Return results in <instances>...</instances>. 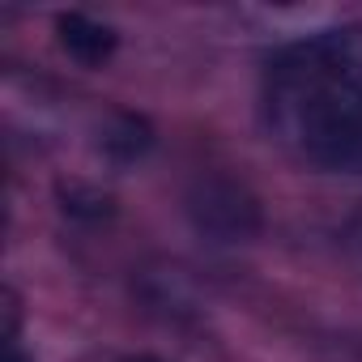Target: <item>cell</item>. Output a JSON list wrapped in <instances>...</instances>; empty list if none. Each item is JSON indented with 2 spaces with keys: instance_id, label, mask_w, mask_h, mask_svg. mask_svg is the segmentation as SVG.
Masks as SVG:
<instances>
[{
  "instance_id": "5",
  "label": "cell",
  "mask_w": 362,
  "mask_h": 362,
  "mask_svg": "<svg viewBox=\"0 0 362 362\" xmlns=\"http://www.w3.org/2000/svg\"><path fill=\"white\" fill-rule=\"evenodd\" d=\"M5 362H26V358L18 354V345H5Z\"/></svg>"
},
{
  "instance_id": "1",
  "label": "cell",
  "mask_w": 362,
  "mask_h": 362,
  "mask_svg": "<svg viewBox=\"0 0 362 362\" xmlns=\"http://www.w3.org/2000/svg\"><path fill=\"white\" fill-rule=\"evenodd\" d=\"M277 145L324 175H362V26L286 43L260 86Z\"/></svg>"
},
{
  "instance_id": "4",
  "label": "cell",
  "mask_w": 362,
  "mask_h": 362,
  "mask_svg": "<svg viewBox=\"0 0 362 362\" xmlns=\"http://www.w3.org/2000/svg\"><path fill=\"white\" fill-rule=\"evenodd\" d=\"M124 362H166V358H158V354H132V358H124Z\"/></svg>"
},
{
  "instance_id": "2",
  "label": "cell",
  "mask_w": 362,
  "mask_h": 362,
  "mask_svg": "<svg viewBox=\"0 0 362 362\" xmlns=\"http://www.w3.org/2000/svg\"><path fill=\"white\" fill-rule=\"evenodd\" d=\"M192 214L201 222V230L218 235V239H243L247 230H256V201L243 197V188L214 179L201 188V197L192 201Z\"/></svg>"
},
{
  "instance_id": "3",
  "label": "cell",
  "mask_w": 362,
  "mask_h": 362,
  "mask_svg": "<svg viewBox=\"0 0 362 362\" xmlns=\"http://www.w3.org/2000/svg\"><path fill=\"white\" fill-rule=\"evenodd\" d=\"M56 35H60V47H64L77 64H86V69L107 64L111 52H115V30L103 26V22L90 18V13H60V18H56Z\"/></svg>"
}]
</instances>
